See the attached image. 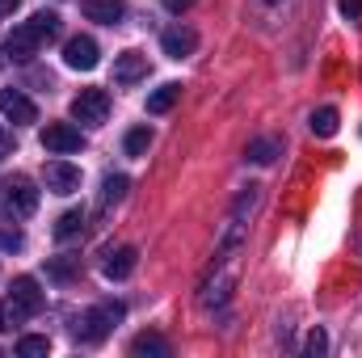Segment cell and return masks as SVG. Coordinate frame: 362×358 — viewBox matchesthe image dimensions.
<instances>
[{
  "instance_id": "6da1fadb",
  "label": "cell",
  "mask_w": 362,
  "mask_h": 358,
  "mask_svg": "<svg viewBox=\"0 0 362 358\" xmlns=\"http://www.w3.org/2000/svg\"><path fill=\"white\" fill-rule=\"evenodd\" d=\"M38 312H42V291H38V282H34V278H13L8 299H4V308H0V325L13 329V325H25V321L38 316Z\"/></svg>"
},
{
  "instance_id": "7a4b0ae2",
  "label": "cell",
  "mask_w": 362,
  "mask_h": 358,
  "mask_svg": "<svg viewBox=\"0 0 362 358\" xmlns=\"http://www.w3.org/2000/svg\"><path fill=\"white\" fill-rule=\"evenodd\" d=\"M127 316V308L118 304V299H105V304H93L89 312H81L76 316V325H72V333L81 337V342H101L118 321Z\"/></svg>"
},
{
  "instance_id": "3957f363",
  "label": "cell",
  "mask_w": 362,
  "mask_h": 358,
  "mask_svg": "<svg viewBox=\"0 0 362 358\" xmlns=\"http://www.w3.org/2000/svg\"><path fill=\"white\" fill-rule=\"evenodd\" d=\"M38 207V190L30 178H8L0 185V215L4 219H25Z\"/></svg>"
},
{
  "instance_id": "277c9868",
  "label": "cell",
  "mask_w": 362,
  "mask_h": 358,
  "mask_svg": "<svg viewBox=\"0 0 362 358\" xmlns=\"http://www.w3.org/2000/svg\"><path fill=\"white\" fill-rule=\"evenodd\" d=\"M72 118L85 122V127H101L110 118V93L105 89H85L72 101Z\"/></svg>"
},
{
  "instance_id": "5b68a950",
  "label": "cell",
  "mask_w": 362,
  "mask_h": 358,
  "mask_svg": "<svg viewBox=\"0 0 362 358\" xmlns=\"http://www.w3.org/2000/svg\"><path fill=\"white\" fill-rule=\"evenodd\" d=\"M81 144H85V135H81V127H72V122H51V127L42 131V148L55 152V156L81 152Z\"/></svg>"
},
{
  "instance_id": "8992f818",
  "label": "cell",
  "mask_w": 362,
  "mask_h": 358,
  "mask_svg": "<svg viewBox=\"0 0 362 358\" xmlns=\"http://www.w3.org/2000/svg\"><path fill=\"white\" fill-rule=\"evenodd\" d=\"M291 13H295V0H249V17L262 30H278Z\"/></svg>"
},
{
  "instance_id": "52a82bcc",
  "label": "cell",
  "mask_w": 362,
  "mask_h": 358,
  "mask_svg": "<svg viewBox=\"0 0 362 358\" xmlns=\"http://www.w3.org/2000/svg\"><path fill=\"white\" fill-rule=\"evenodd\" d=\"M42 181H47L51 194H76V190H81V169L68 165V161H47Z\"/></svg>"
},
{
  "instance_id": "ba28073f",
  "label": "cell",
  "mask_w": 362,
  "mask_h": 358,
  "mask_svg": "<svg viewBox=\"0 0 362 358\" xmlns=\"http://www.w3.org/2000/svg\"><path fill=\"white\" fill-rule=\"evenodd\" d=\"M64 64L76 68V72H93V68H97V42H93L89 34L68 38V47H64Z\"/></svg>"
},
{
  "instance_id": "9c48e42d",
  "label": "cell",
  "mask_w": 362,
  "mask_h": 358,
  "mask_svg": "<svg viewBox=\"0 0 362 358\" xmlns=\"http://www.w3.org/2000/svg\"><path fill=\"white\" fill-rule=\"evenodd\" d=\"M0 114L8 118V122H34L38 118V110H34V101L25 97L21 89H0Z\"/></svg>"
},
{
  "instance_id": "30bf717a",
  "label": "cell",
  "mask_w": 362,
  "mask_h": 358,
  "mask_svg": "<svg viewBox=\"0 0 362 358\" xmlns=\"http://www.w3.org/2000/svg\"><path fill=\"white\" fill-rule=\"evenodd\" d=\"M38 51H42V42L34 38V30H30V25H17V30L8 34V42H4V55H8L13 64H30Z\"/></svg>"
},
{
  "instance_id": "8fae6325",
  "label": "cell",
  "mask_w": 362,
  "mask_h": 358,
  "mask_svg": "<svg viewBox=\"0 0 362 358\" xmlns=\"http://www.w3.org/2000/svg\"><path fill=\"white\" fill-rule=\"evenodd\" d=\"M160 47H165V55H169V59H185V55H194V51H198V34H194L189 25H173V30H165V34H160Z\"/></svg>"
},
{
  "instance_id": "7c38bea8",
  "label": "cell",
  "mask_w": 362,
  "mask_h": 358,
  "mask_svg": "<svg viewBox=\"0 0 362 358\" xmlns=\"http://www.w3.org/2000/svg\"><path fill=\"white\" fill-rule=\"evenodd\" d=\"M232 282H236V274H232V270H219L215 278H206V282H202V295H198V304H202V308H219V304H228V295H232Z\"/></svg>"
},
{
  "instance_id": "4fadbf2b",
  "label": "cell",
  "mask_w": 362,
  "mask_h": 358,
  "mask_svg": "<svg viewBox=\"0 0 362 358\" xmlns=\"http://www.w3.org/2000/svg\"><path fill=\"white\" fill-rule=\"evenodd\" d=\"M81 8L89 21H101V25H118L127 17V0H81Z\"/></svg>"
},
{
  "instance_id": "5bb4252c",
  "label": "cell",
  "mask_w": 362,
  "mask_h": 358,
  "mask_svg": "<svg viewBox=\"0 0 362 358\" xmlns=\"http://www.w3.org/2000/svg\"><path fill=\"white\" fill-rule=\"evenodd\" d=\"M139 76H148V55H139V51L118 55V64H114V81H118V85H135Z\"/></svg>"
},
{
  "instance_id": "9a60e30c",
  "label": "cell",
  "mask_w": 362,
  "mask_h": 358,
  "mask_svg": "<svg viewBox=\"0 0 362 358\" xmlns=\"http://www.w3.org/2000/svg\"><path fill=\"white\" fill-rule=\"evenodd\" d=\"M135 258H139V253H135L131 245H122V249H110V253H105V262H101V274L118 282V278H127V274L135 270Z\"/></svg>"
},
{
  "instance_id": "2e32d148",
  "label": "cell",
  "mask_w": 362,
  "mask_h": 358,
  "mask_svg": "<svg viewBox=\"0 0 362 358\" xmlns=\"http://www.w3.org/2000/svg\"><path fill=\"white\" fill-rule=\"evenodd\" d=\"M30 30H34V38L47 47V42H55L59 34H64V21H59V13H51V8H42V13H34L30 21H25Z\"/></svg>"
},
{
  "instance_id": "e0dca14e",
  "label": "cell",
  "mask_w": 362,
  "mask_h": 358,
  "mask_svg": "<svg viewBox=\"0 0 362 358\" xmlns=\"http://www.w3.org/2000/svg\"><path fill=\"white\" fill-rule=\"evenodd\" d=\"M278 156H282V139H274V135H262L245 148V161H253V165H274Z\"/></svg>"
},
{
  "instance_id": "ac0fdd59",
  "label": "cell",
  "mask_w": 362,
  "mask_h": 358,
  "mask_svg": "<svg viewBox=\"0 0 362 358\" xmlns=\"http://www.w3.org/2000/svg\"><path fill=\"white\" fill-rule=\"evenodd\" d=\"M131 354L135 358H169V342L156 337V333H139V337L131 342Z\"/></svg>"
},
{
  "instance_id": "d6986e66",
  "label": "cell",
  "mask_w": 362,
  "mask_h": 358,
  "mask_svg": "<svg viewBox=\"0 0 362 358\" xmlns=\"http://www.w3.org/2000/svg\"><path fill=\"white\" fill-rule=\"evenodd\" d=\"M308 127H312V135H320V139H333V135H337V110H333V105H320V110H312Z\"/></svg>"
},
{
  "instance_id": "ffe728a7",
  "label": "cell",
  "mask_w": 362,
  "mask_h": 358,
  "mask_svg": "<svg viewBox=\"0 0 362 358\" xmlns=\"http://www.w3.org/2000/svg\"><path fill=\"white\" fill-rule=\"evenodd\" d=\"M127 190H131V178H127V173H110L105 185H101V207L122 202V198H127Z\"/></svg>"
},
{
  "instance_id": "44dd1931",
  "label": "cell",
  "mask_w": 362,
  "mask_h": 358,
  "mask_svg": "<svg viewBox=\"0 0 362 358\" xmlns=\"http://www.w3.org/2000/svg\"><path fill=\"white\" fill-rule=\"evenodd\" d=\"M177 97H181L177 85H160V89L148 97V114H169V110L177 105Z\"/></svg>"
},
{
  "instance_id": "7402d4cb",
  "label": "cell",
  "mask_w": 362,
  "mask_h": 358,
  "mask_svg": "<svg viewBox=\"0 0 362 358\" xmlns=\"http://www.w3.org/2000/svg\"><path fill=\"white\" fill-rule=\"evenodd\" d=\"M81 228H85V211H64L59 224H55V236H59V241H72Z\"/></svg>"
},
{
  "instance_id": "603a6c76",
  "label": "cell",
  "mask_w": 362,
  "mask_h": 358,
  "mask_svg": "<svg viewBox=\"0 0 362 358\" xmlns=\"http://www.w3.org/2000/svg\"><path fill=\"white\" fill-rule=\"evenodd\" d=\"M122 148H127V156H144V152L152 148V131H148V127L127 131V144H122Z\"/></svg>"
},
{
  "instance_id": "cb8c5ba5",
  "label": "cell",
  "mask_w": 362,
  "mask_h": 358,
  "mask_svg": "<svg viewBox=\"0 0 362 358\" xmlns=\"http://www.w3.org/2000/svg\"><path fill=\"white\" fill-rule=\"evenodd\" d=\"M47 350H51L47 337H21V342H17V354L21 358H47Z\"/></svg>"
},
{
  "instance_id": "d4e9b609",
  "label": "cell",
  "mask_w": 362,
  "mask_h": 358,
  "mask_svg": "<svg viewBox=\"0 0 362 358\" xmlns=\"http://www.w3.org/2000/svg\"><path fill=\"white\" fill-rule=\"evenodd\" d=\"M257 198H262V190H257V185H245V194L236 198V224H240V219L257 207Z\"/></svg>"
},
{
  "instance_id": "484cf974",
  "label": "cell",
  "mask_w": 362,
  "mask_h": 358,
  "mask_svg": "<svg viewBox=\"0 0 362 358\" xmlns=\"http://www.w3.org/2000/svg\"><path fill=\"white\" fill-rule=\"evenodd\" d=\"M325 350H329V337H325V329H312V333H308V342H303V354L320 358Z\"/></svg>"
},
{
  "instance_id": "4316f807",
  "label": "cell",
  "mask_w": 362,
  "mask_h": 358,
  "mask_svg": "<svg viewBox=\"0 0 362 358\" xmlns=\"http://www.w3.org/2000/svg\"><path fill=\"white\" fill-rule=\"evenodd\" d=\"M72 270H76V258H59V262L51 266V274H55V278H72Z\"/></svg>"
},
{
  "instance_id": "83f0119b",
  "label": "cell",
  "mask_w": 362,
  "mask_h": 358,
  "mask_svg": "<svg viewBox=\"0 0 362 358\" xmlns=\"http://www.w3.org/2000/svg\"><path fill=\"white\" fill-rule=\"evenodd\" d=\"M0 249H21V232H17V228H13V232L0 228Z\"/></svg>"
},
{
  "instance_id": "f1b7e54d",
  "label": "cell",
  "mask_w": 362,
  "mask_h": 358,
  "mask_svg": "<svg viewBox=\"0 0 362 358\" xmlns=\"http://www.w3.org/2000/svg\"><path fill=\"white\" fill-rule=\"evenodd\" d=\"M341 13H346L350 21H358L362 17V0H341Z\"/></svg>"
},
{
  "instance_id": "f546056e",
  "label": "cell",
  "mask_w": 362,
  "mask_h": 358,
  "mask_svg": "<svg viewBox=\"0 0 362 358\" xmlns=\"http://www.w3.org/2000/svg\"><path fill=\"white\" fill-rule=\"evenodd\" d=\"M21 8V0H0V17H13Z\"/></svg>"
},
{
  "instance_id": "4dcf8cb0",
  "label": "cell",
  "mask_w": 362,
  "mask_h": 358,
  "mask_svg": "<svg viewBox=\"0 0 362 358\" xmlns=\"http://www.w3.org/2000/svg\"><path fill=\"white\" fill-rule=\"evenodd\" d=\"M194 0H165V8H173V13H181V8H189Z\"/></svg>"
},
{
  "instance_id": "1f68e13d",
  "label": "cell",
  "mask_w": 362,
  "mask_h": 358,
  "mask_svg": "<svg viewBox=\"0 0 362 358\" xmlns=\"http://www.w3.org/2000/svg\"><path fill=\"white\" fill-rule=\"evenodd\" d=\"M358 253H362V236H358Z\"/></svg>"
}]
</instances>
